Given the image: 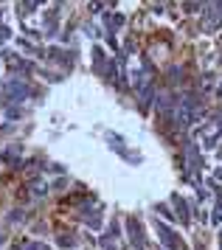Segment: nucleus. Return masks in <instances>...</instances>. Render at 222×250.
Segmentation results:
<instances>
[{
    "label": "nucleus",
    "mask_w": 222,
    "mask_h": 250,
    "mask_svg": "<svg viewBox=\"0 0 222 250\" xmlns=\"http://www.w3.org/2000/svg\"><path fill=\"white\" fill-rule=\"evenodd\" d=\"M155 228H157V233H160V239H163V242H166L172 250H189V248H186V242H183V236H178V233H175L169 225H163V222H155Z\"/></svg>",
    "instance_id": "f257e3e1"
},
{
    "label": "nucleus",
    "mask_w": 222,
    "mask_h": 250,
    "mask_svg": "<svg viewBox=\"0 0 222 250\" xmlns=\"http://www.w3.org/2000/svg\"><path fill=\"white\" fill-rule=\"evenodd\" d=\"M127 233H130V242H135V250H144V233H141V225L138 219H127Z\"/></svg>",
    "instance_id": "f03ea898"
},
{
    "label": "nucleus",
    "mask_w": 222,
    "mask_h": 250,
    "mask_svg": "<svg viewBox=\"0 0 222 250\" xmlns=\"http://www.w3.org/2000/svg\"><path fill=\"white\" fill-rule=\"evenodd\" d=\"M172 203H175V214H178L180 219H183V225H189V222H191V216H189V205H186V200L175 194V197H172Z\"/></svg>",
    "instance_id": "7ed1b4c3"
},
{
    "label": "nucleus",
    "mask_w": 222,
    "mask_h": 250,
    "mask_svg": "<svg viewBox=\"0 0 222 250\" xmlns=\"http://www.w3.org/2000/svg\"><path fill=\"white\" fill-rule=\"evenodd\" d=\"M169 79L172 82H183V68H180V65L178 68H169Z\"/></svg>",
    "instance_id": "20e7f679"
},
{
    "label": "nucleus",
    "mask_w": 222,
    "mask_h": 250,
    "mask_svg": "<svg viewBox=\"0 0 222 250\" xmlns=\"http://www.w3.org/2000/svg\"><path fill=\"white\" fill-rule=\"evenodd\" d=\"M220 239H222V233H220Z\"/></svg>",
    "instance_id": "39448f33"
}]
</instances>
